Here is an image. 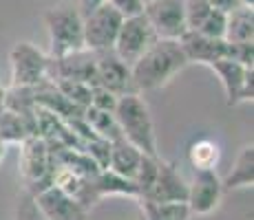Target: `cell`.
Masks as SVG:
<instances>
[{"label": "cell", "instance_id": "1", "mask_svg": "<svg viewBox=\"0 0 254 220\" xmlns=\"http://www.w3.org/2000/svg\"><path fill=\"white\" fill-rule=\"evenodd\" d=\"M188 66L179 40H155L153 46L130 66V77H133L135 90H157L164 88L177 73H182Z\"/></svg>", "mask_w": 254, "mask_h": 220}, {"label": "cell", "instance_id": "2", "mask_svg": "<svg viewBox=\"0 0 254 220\" xmlns=\"http://www.w3.org/2000/svg\"><path fill=\"white\" fill-rule=\"evenodd\" d=\"M113 117L117 121V128H120L122 139L133 143L141 154L159 156L153 115H150L148 104L144 101V97H141L139 92L117 97Z\"/></svg>", "mask_w": 254, "mask_h": 220}, {"label": "cell", "instance_id": "3", "mask_svg": "<svg viewBox=\"0 0 254 220\" xmlns=\"http://www.w3.org/2000/svg\"><path fill=\"white\" fill-rule=\"evenodd\" d=\"M45 27L49 33V57H66L84 51L82 16L73 2H58L47 9Z\"/></svg>", "mask_w": 254, "mask_h": 220}, {"label": "cell", "instance_id": "4", "mask_svg": "<svg viewBox=\"0 0 254 220\" xmlns=\"http://www.w3.org/2000/svg\"><path fill=\"white\" fill-rule=\"evenodd\" d=\"M53 156L51 148L40 136H29L20 143V176L24 180V192L31 196L51 187Z\"/></svg>", "mask_w": 254, "mask_h": 220}, {"label": "cell", "instance_id": "5", "mask_svg": "<svg viewBox=\"0 0 254 220\" xmlns=\"http://www.w3.org/2000/svg\"><path fill=\"white\" fill-rule=\"evenodd\" d=\"M49 53H42L31 42H16L9 53L11 62V86L36 88L49 80Z\"/></svg>", "mask_w": 254, "mask_h": 220}, {"label": "cell", "instance_id": "6", "mask_svg": "<svg viewBox=\"0 0 254 220\" xmlns=\"http://www.w3.org/2000/svg\"><path fill=\"white\" fill-rule=\"evenodd\" d=\"M155 40H157V36H155L153 27L148 24L144 13L135 18H126V20H122V27L117 31L113 53L126 66H133L153 46Z\"/></svg>", "mask_w": 254, "mask_h": 220}, {"label": "cell", "instance_id": "7", "mask_svg": "<svg viewBox=\"0 0 254 220\" xmlns=\"http://www.w3.org/2000/svg\"><path fill=\"white\" fill-rule=\"evenodd\" d=\"M122 27V18L117 16L109 4H102L86 18H82V31H84V48L91 53L113 51L117 31Z\"/></svg>", "mask_w": 254, "mask_h": 220}, {"label": "cell", "instance_id": "8", "mask_svg": "<svg viewBox=\"0 0 254 220\" xmlns=\"http://www.w3.org/2000/svg\"><path fill=\"white\" fill-rule=\"evenodd\" d=\"M214 75L219 77L226 92V104L230 106H239L243 101H252L254 97V82H252V68L241 66L239 62L230 60V57H223L217 60L208 66Z\"/></svg>", "mask_w": 254, "mask_h": 220}, {"label": "cell", "instance_id": "9", "mask_svg": "<svg viewBox=\"0 0 254 220\" xmlns=\"http://www.w3.org/2000/svg\"><path fill=\"white\" fill-rule=\"evenodd\" d=\"M144 16L159 40H179L186 33L184 0H150Z\"/></svg>", "mask_w": 254, "mask_h": 220}, {"label": "cell", "instance_id": "10", "mask_svg": "<svg viewBox=\"0 0 254 220\" xmlns=\"http://www.w3.org/2000/svg\"><path fill=\"white\" fill-rule=\"evenodd\" d=\"M223 187L217 170H197L192 176V183L188 185V205L190 214L194 216H208L221 205Z\"/></svg>", "mask_w": 254, "mask_h": 220}, {"label": "cell", "instance_id": "11", "mask_svg": "<svg viewBox=\"0 0 254 220\" xmlns=\"http://www.w3.org/2000/svg\"><path fill=\"white\" fill-rule=\"evenodd\" d=\"M104 90L113 92L115 97L133 95V77H130V66H126L113 51L95 53V84Z\"/></svg>", "mask_w": 254, "mask_h": 220}, {"label": "cell", "instance_id": "12", "mask_svg": "<svg viewBox=\"0 0 254 220\" xmlns=\"http://www.w3.org/2000/svg\"><path fill=\"white\" fill-rule=\"evenodd\" d=\"M49 80H73L95 84V53L77 51L66 57H51L49 60Z\"/></svg>", "mask_w": 254, "mask_h": 220}, {"label": "cell", "instance_id": "13", "mask_svg": "<svg viewBox=\"0 0 254 220\" xmlns=\"http://www.w3.org/2000/svg\"><path fill=\"white\" fill-rule=\"evenodd\" d=\"M186 198H188V183L182 178L177 165L159 159L157 178H155L150 192L139 200H150V203H186Z\"/></svg>", "mask_w": 254, "mask_h": 220}, {"label": "cell", "instance_id": "14", "mask_svg": "<svg viewBox=\"0 0 254 220\" xmlns=\"http://www.w3.org/2000/svg\"><path fill=\"white\" fill-rule=\"evenodd\" d=\"M179 46H182L188 64H203L210 66L212 62L228 57V42L217 40V38H208L197 31H186L179 38Z\"/></svg>", "mask_w": 254, "mask_h": 220}, {"label": "cell", "instance_id": "15", "mask_svg": "<svg viewBox=\"0 0 254 220\" xmlns=\"http://www.w3.org/2000/svg\"><path fill=\"white\" fill-rule=\"evenodd\" d=\"M33 198L47 220H89V212L75 198L66 196L56 187L42 189Z\"/></svg>", "mask_w": 254, "mask_h": 220}, {"label": "cell", "instance_id": "16", "mask_svg": "<svg viewBox=\"0 0 254 220\" xmlns=\"http://www.w3.org/2000/svg\"><path fill=\"white\" fill-rule=\"evenodd\" d=\"M29 136H36V115L0 106V141L11 145L22 143Z\"/></svg>", "mask_w": 254, "mask_h": 220}, {"label": "cell", "instance_id": "17", "mask_svg": "<svg viewBox=\"0 0 254 220\" xmlns=\"http://www.w3.org/2000/svg\"><path fill=\"white\" fill-rule=\"evenodd\" d=\"M91 196L93 203H100L106 196H128V198H139V192L135 187L133 180L117 176L111 170H100L95 176L91 178Z\"/></svg>", "mask_w": 254, "mask_h": 220}, {"label": "cell", "instance_id": "18", "mask_svg": "<svg viewBox=\"0 0 254 220\" xmlns=\"http://www.w3.org/2000/svg\"><path fill=\"white\" fill-rule=\"evenodd\" d=\"M144 159V154L135 148L133 143H128L126 139H115L111 143V150H109V165L106 170L115 172L117 176H124V178L133 180L135 174H137V168Z\"/></svg>", "mask_w": 254, "mask_h": 220}, {"label": "cell", "instance_id": "19", "mask_svg": "<svg viewBox=\"0 0 254 220\" xmlns=\"http://www.w3.org/2000/svg\"><path fill=\"white\" fill-rule=\"evenodd\" d=\"M254 183V145L248 143L239 150L237 159H234L232 170L221 178L223 192H232V189H248Z\"/></svg>", "mask_w": 254, "mask_h": 220}, {"label": "cell", "instance_id": "20", "mask_svg": "<svg viewBox=\"0 0 254 220\" xmlns=\"http://www.w3.org/2000/svg\"><path fill=\"white\" fill-rule=\"evenodd\" d=\"M226 42H254V11L252 7H239L226 18Z\"/></svg>", "mask_w": 254, "mask_h": 220}, {"label": "cell", "instance_id": "21", "mask_svg": "<svg viewBox=\"0 0 254 220\" xmlns=\"http://www.w3.org/2000/svg\"><path fill=\"white\" fill-rule=\"evenodd\" d=\"M141 220H190V209L186 203H150L139 200Z\"/></svg>", "mask_w": 254, "mask_h": 220}, {"label": "cell", "instance_id": "22", "mask_svg": "<svg viewBox=\"0 0 254 220\" xmlns=\"http://www.w3.org/2000/svg\"><path fill=\"white\" fill-rule=\"evenodd\" d=\"M221 159V148L212 139H197L188 148V163L197 170H214Z\"/></svg>", "mask_w": 254, "mask_h": 220}, {"label": "cell", "instance_id": "23", "mask_svg": "<svg viewBox=\"0 0 254 220\" xmlns=\"http://www.w3.org/2000/svg\"><path fill=\"white\" fill-rule=\"evenodd\" d=\"M84 121L91 126V130L95 132L100 139L109 141V143H113L115 139H120V128H117V121L113 117V112H106V110H97V108H86L84 110Z\"/></svg>", "mask_w": 254, "mask_h": 220}, {"label": "cell", "instance_id": "24", "mask_svg": "<svg viewBox=\"0 0 254 220\" xmlns=\"http://www.w3.org/2000/svg\"><path fill=\"white\" fill-rule=\"evenodd\" d=\"M51 82V80H49ZM56 86V90L60 92L64 99H69L73 106L86 110L91 106V84H84V82H73V80H53L51 82Z\"/></svg>", "mask_w": 254, "mask_h": 220}, {"label": "cell", "instance_id": "25", "mask_svg": "<svg viewBox=\"0 0 254 220\" xmlns=\"http://www.w3.org/2000/svg\"><path fill=\"white\" fill-rule=\"evenodd\" d=\"M157 170H159V156H146L144 154V159H141V163L137 168V174H135V178H133L135 187H137V192H139V198H144L146 194L150 192L155 178H157Z\"/></svg>", "mask_w": 254, "mask_h": 220}, {"label": "cell", "instance_id": "26", "mask_svg": "<svg viewBox=\"0 0 254 220\" xmlns=\"http://www.w3.org/2000/svg\"><path fill=\"white\" fill-rule=\"evenodd\" d=\"M212 7L208 0H184V16H186V31H199L203 20L210 16Z\"/></svg>", "mask_w": 254, "mask_h": 220}, {"label": "cell", "instance_id": "27", "mask_svg": "<svg viewBox=\"0 0 254 220\" xmlns=\"http://www.w3.org/2000/svg\"><path fill=\"white\" fill-rule=\"evenodd\" d=\"M16 220H47L45 214L38 209L36 198L29 192H22L18 196V205H16Z\"/></svg>", "mask_w": 254, "mask_h": 220}, {"label": "cell", "instance_id": "28", "mask_svg": "<svg viewBox=\"0 0 254 220\" xmlns=\"http://www.w3.org/2000/svg\"><path fill=\"white\" fill-rule=\"evenodd\" d=\"M226 13L217 11V9H212L210 11V16L203 20L201 29H199L197 33H203V36L208 38H217V40H223V36H226Z\"/></svg>", "mask_w": 254, "mask_h": 220}, {"label": "cell", "instance_id": "29", "mask_svg": "<svg viewBox=\"0 0 254 220\" xmlns=\"http://www.w3.org/2000/svg\"><path fill=\"white\" fill-rule=\"evenodd\" d=\"M228 57L239 62L241 66L252 68L254 64V42H228Z\"/></svg>", "mask_w": 254, "mask_h": 220}, {"label": "cell", "instance_id": "30", "mask_svg": "<svg viewBox=\"0 0 254 220\" xmlns=\"http://www.w3.org/2000/svg\"><path fill=\"white\" fill-rule=\"evenodd\" d=\"M106 4L113 9L122 20L141 16V13H144V7H146L144 0H106Z\"/></svg>", "mask_w": 254, "mask_h": 220}, {"label": "cell", "instance_id": "31", "mask_svg": "<svg viewBox=\"0 0 254 220\" xmlns=\"http://www.w3.org/2000/svg\"><path fill=\"white\" fill-rule=\"evenodd\" d=\"M115 104H117V97L113 95V92L104 90V88H100V86H93L91 88V108L113 112Z\"/></svg>", "mask_w": 254, "mask_h": 220}, {"label": "cell", "instance_id": "32", "mask_svg": "<svg viewBox=\"0 0 254 220\" xmlns=\"http://www.w3.org/2000/svg\"><path fill=\"white\" fill-rule=\"evenodd\" d=\"M210 2V7L212 9H217V11H221V13H232V11H237L239 7H243L241 4V0H208Z\"/></svg>", "mask_w": 254, "mask_h": 220}, {"label": "cell", "instance_id": "33", "mask_svg": "<svg viewBox=\"0 0 254 220\" xmlns=\"http://www.w3.org/2000/svg\"><path fill=\"white\" fill-rule=\"evenodd\" d=\"M77 7V11H80V16L82 18H86L89 13H93L95 9H100L102 4H106V0H75L73 2Z\"/></svg>", "mask_w": 254, "mask_h": 220}, {"label": "cell", "instance_id": "34", "mask_svg": "<svg viewBox=\"0 0 254 220\" xmlns=\"http://www.w3.org/2000/svg\"><path fill=\"white\" fill-rule=\"evenodd\" d=\"M7 150H9V145L4 143V141H0V165H2L4 156H7Z\"/></svg>", "mask_w": 254, "mask_h": 220}, {"label": "cell", "instance_id": "35", "mask_svg": "<svg viewBox=\"0 0 254 220\" xmlns=\"http://www.w3.org/2000/svg\"><path fill=\"white\" fill-rule=\"evenodd\" d=\"M243 7H254V0H241Z\"/></svg>", "mask_w": 254, "mask_h": 220}, {"label": "cell", "instance_id": "36", "mask_svg": "<svg viewBox=\"0 0 254 220\" xmlns=\"http://www.w3.org/2000/svg\"><path fill=\"white\" fill-rule=\"evenodd\" d=\"M2 95H4V88L0 86V101H2Z\"/></svg>", "mask_w": 254, "mask_h": 220}, {"label": "cell", "instance_id": "37", "mask_svg": "<svg viewBox=\"0 0 254 220\" xmlns=\"http://www.w3.org/2000/svg\"><path fill=\"white\" fill-rule=\"evenodd\" d=\"M146 2H150V0H144V4H146Z\"/></svg>", "mask_w": 254, "mask_h": 220}, {"label": "cell", "instance_id": "38", "mask_svg": "<svg viewBox=\"0 0 254 220\" xmlns=\"http://www.w3.org/2000/svg\"><path fill=\"white\" fill-rule=\"evenodd\" d=\"M139 220H141V218H139Z\"/></svg>", "mask_w": 254, "mask_h": 220}]
</instances>
